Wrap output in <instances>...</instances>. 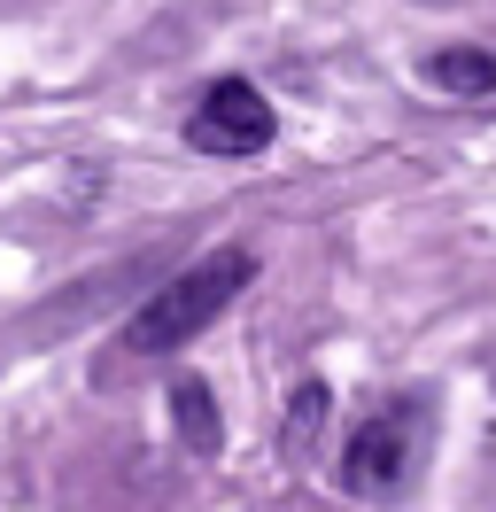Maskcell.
Listing matches in <instances>:
<instances>
[{"mask_svg":"<svg viewBox=\"0 0 496 512\" xmlns=\"http://www.w3.org/2000/svg\"><path fill=\"white\" fill-rule=\"evenodd\" d=\"M171 412H179V435H186V450H202V458H210V450L225 443V427H217V396H210V381H194V373H186V381L171 388Z\"/></svg>","mask_w":496,"mask_h":512,"instance_id":"cell-4","label":"cell"},{"mask_svg":"<svg viewBox=\"0 0 496 512\" xmlns=\"http://www.w3.org/2000/svg\"><path fill=\"white\" fill-rule=\"evenodd\" d=\"M318 427H326V388L303 381V388H295V404H287V458H303Z\"/></svg>","mask_w":496,"mask_h":512,"instance_id":"cell-6","label":"cell"},{"mask_svg":"<svg viewBox=\"0 0 496 512\" xmlns=\"http://www.w3.org/2000/svg\"><path fill=\"white\" fill-rule=\"evenodd\" d=\"M427 78L442 94H496V55L489 47H442L427 63Z\"/></svg>","mask_w":496,"mask_h":512,"instance_id":"cell-5","label":"cell"},{"mask_svg":"<svg viewBox=\"0 0 496 512\" xmlns=\"http://www.w3.org/2000/svg\"><path fill=\"white\" fill-rule=\"evenodd\" d=\"M248 280H256V256H248V249H210L202 264H186L171 288H155L148 303L124 319V350H132V357L186 350V342H194V334H202Z\"/></svg>","mask_w":496,"mask_h":512,"instance_id":"cell-1","label":"cell"},{"mask_svg":"<svg viewBox=\"0 0 496 512\" xmlns=\"http://www.w3.org/2000/svg\"><path fill=\"white\" fill-rule=\"evenodd\" d=\"M403 458H411V427H403V412H372L357 435H349V450H341V489H357V497H388L403 481Z\"/></svg>","mask_w":496,"mask_h":512,"instance_id":"cell-3","label":"cell"},{"mask_svg":"<svg viewBox=\"0 0 496 512\" xmlns=\"http://www.w3.org/2000/svg\"><path fill=\"white\" fill-rule=\"evenodd\" d=\"M272 101L256 94L248 78H217L210 94L194 101V117H186V148H202V156H256V148H272Z\"/></svg>","mask_w":496,"mask_h":512,"instance_id":"cell-2","label":"cell"}]
</instances>
